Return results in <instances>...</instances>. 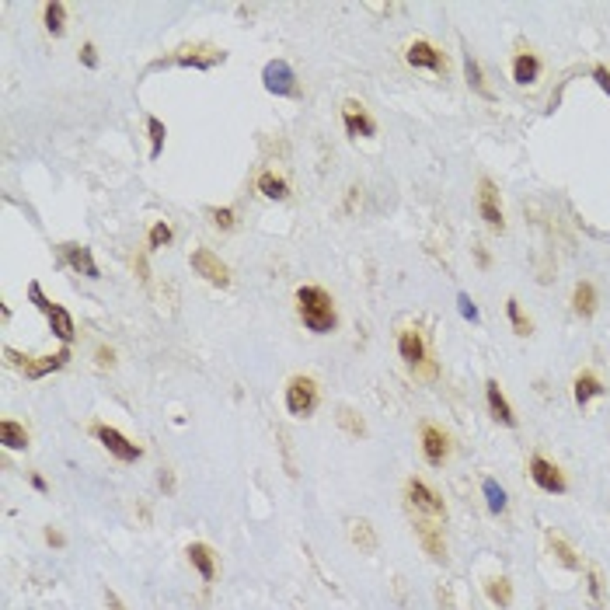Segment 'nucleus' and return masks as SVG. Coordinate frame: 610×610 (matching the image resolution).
Listing matches in <instances>:
<instances>
[{
	"instance_id": "obj_1",
	"label": "nucleus",
	"mask_w": 610,
	"mask_h": 610,
	"mask_svg": "<svg viewBox=\"0 0 610 610\" xmlns=\"http://www.w3.org/2000/svg\"><path fill=\"white\" fill-rule=\"evenodd\" d=\"M296 314H300L303 328L314 332V335H328V332H335V325H339L335 300H332V293L321 289V286H300V289H296Z\"/></svg>"
},
{
	"instance_id": "obj_2",
	"label": "nucleus",
	"mask_w": 610,
	"mask_h": 610,
	"mask_svg": "<svg viewBox=\"0 0 610 610\" xmlns=\"http://www.w3.org/2000/svg\"><path fill=\"white\" fill-rule=\"evenodd\" d=\"M4 356H8L11 367L22 370L29 380H42V377H49V374H56V370L67 367L70 349H60V353H53V356H22V353H15V349H4Z\"/></svg>"
},
{
	"instance_id": "obj_3",
	"label": "nucleus",
	"mask_w": 610,
	"mask_h": 610,
	"mask_svg": "<svg viewBox=\"0 0 610 610\" xmlns=\"http://www.w3.org/2000/svg\"><path fill=\"white\" fill-rule=\"evenodd\" d=\"M318 408V384L311 377H293L286 384V412L303 419V415H311Z\"/></svg>"
},
{
	"instance_id": "obj_4",
	"label": "nucleus",
	"mask_w": 610,
	"mask_h": 610,
	"mask_svg": "<svg viewBox=\"0 0 610 610\" xmlns=\"http://www.w3.org/2000/svg\"><path fill=\"white\" fill-rule=\"evenodd\" d=\"M223 60H227V53L216 49V46H182V49H175L171 56H164L157 67H164V63H182V67L209 70V67H216V63H223Z\"/></svg>"
},
{
	"instance_id": "obj_5",
	"label": "nucleus",
	"mask_w": 610,
	"mask_h": 610,
	"mask_svg": "<svg viewBox=\"0 0 610 610\" xmlns=\"http://www.w3.org/2000/svg\"><path fill=\"white\" fill-rule=\"evenodd\" d=\"M478 216L485 220L488 230H506V213H502V202H499V188L492 185V178H481L478 182Z\"/></svg>"
},
{
	"instance_id": "obj_6",
	"label": "nucleus",
	"mask_w": 610,
	"mask_h": 610,
	"mask_svg": "<svg viewBox=\"0 0 610 610\" xmlns=\"http://www.w3.org/2000/svg\"><path fill=\"white\" fill-rule=\"evenodd\" d=\"M91 433H95V436H98V443H102V447H105V450H109L115 460H122V464H133V460H140V454H143L136 443H129V440H126L119 429H112V426H105V422H95V426H91Z\"/></svg>"
},
{
	"instance_id": "obj_7",
	"label": "nucleus",
	"mask_w": 610,
	"mask_h": 610,
	"mask_svg": "<svg viewBox=\"0 0 610 610\" xmlns=\"http://www.w3.org/2000/svg\"><path fill=\"white\" fill-rule=\"evenodd\" d=\"M188 262H192V272L202 275L206 282H213V286H230V268H227V262H223L220 255H213L209 248H195Z\"/></svg>"
},
{
	"instance_id": "obj_8",
	"label": "nucleus",
	"mask_w": 610,
	"mask_h": 610,
	"mask_svg": "<svg viewBox=\"0 0 610 610\" xmlns=\"http://www.w3.org/2000/svg\"><path fill=\"white\" fill-rule=\"evenodd\" d=\"M530 478H533V485H537L540 492H551V495H565V492H568V481H565L561 467L551 464V460L540 457V454L530 457Z\"/></svg>"
},
{
	"instance_id": "obj_9",
	"label": "nucleus",
	"mask_w": 610,
	"mask_h": 610,
	"mask_svg": "<svg viewBox=\"0 0 610 610\" xmlns=\"http://www.w3.org/2000/svg\"><path fill=\"white\" fill-rule=\"evenodd\" d=\"M405 492H408V502L415 506V513H429V516H436V520H447V502H443L426 481L408 478Z\"/></svg>"
},
{
	"instance_id": "obj_10",
	"label": "nucleus",
	"mask_w": 610,
	"mask_h": 610,
	"mask_svg": "<svg viewBox=\"0 0 610 610\" xmlns=\"http://www.w3.org/2000/svg\"><path fill=\"white\" fill-rule=\"evenodd\" d=\"M262 84L272 95H286V98L296 95V74H293V67L286 60H268L265 70H262Z\"/></svg>"
},
{
	"instance_id": "obj_11",
	"label": "nucleus",
	"mask_w": 610,
	"mask_h": 610,
	"mask_svg": "<svg viewBox=\"0 0 610 610\" xmlns=\"http://www.w3.org/2000/svg\"><path fill=\"white\" fill-rule=\"evenodd\" d=\"M405 60L412 63V67H426V70H436V74H447V56L433 46V42H426V39H415L412 46H408V53H405Z\"/></svg>"
},
{
	"instance_id": "obj_12",
	"label": "nucleus",
	"mask_w": 610,
	"mask_h": 610,
	"mask_svg": "<svg viewBox=\"0 0 610 610\" xmlns=\"http://www.w3.org/2000/svg\"><path fill=\"white\" fill-rule=\"evenodd\" d=\"M415 533H419L422 551H426L433 561H443V565H447V540H443V530H440L436 523H429V520L415 516Z\"/></svg>"
},
{
	"instance_id": "obj_13",
	"label": "nucleus",
	"mask_w": 610,
	"mask_h": 610,
	"mask_svg": "<svg viewBox=\"0 0 610 610\" xmlns=\"http://www.w3.org/2000/svg\"><path fill=\"white\" fill-rule=\"evenodd\" d=\"M422 454H426V460H429L433 467H443V460L450 457V440H447V433L436 429L433 422L422 426Z\"/></svg>"
},
{
	"instance_id": "obj_14",
	"label": "nucleus",
	"mask_w": 610,
	"mask_h": 610,
	"mask_svg": "<svg viewBox=\"0 0 610 610\" xmlns=\"http://www.w3.org/2000/svg\"><path fill=\"white\" fill-rule=\"evenodd\" d=\"M342 122L349 136H377V122L367 115V109L360 102H346L342 105Z\"/></svg>"
},
{
	"instance_id": "obj_15",
	"label": "nucleus",
	"mask_w": 610,
	"mask_h": 610,
	"mask_svg": "<svg viewBox=\"0 0 610 610\" xmlns=\"http://www.w3.org/2000/svg\"><path fill=\"white\" fill-rule=\"evenodd\" d=\"M398 353H401V360L412 363V367H422V363L433 360L429 349H426V342H422V335H419V328H401V335H398Z\"/></svg>"
},
{
	"instance_id": "obj_16",
	"label": "nucleus",
	"mask_w": 610,
	"mask_h": 610,
	"mask_svg": "<svg viewBox=\"0 0 610 610\" xmlns=\"http://www.w3.org/2000/svg\"><path fill=\"white\" fill-rule=\"evenodd\" d=\"M60 255H63V262H67L74 272H81V275H88V279H98V265H95L91 248H84V244H63Z\"/></svg>"
},
{
	"instance_id": "obj_17",
	"label": "nucleus",
	"mask_w": 610,
	"mask_h": 610,
	"mask_svg": "<svg viewBox=\"0 0 610 610\" xmlns=\"http://www.w3.org/2000/svg\"><path fill=\"white\" fill-rule=\"evenodd\" d=\"M485 401H488V412L495 415V422H502V426H509V429L516 426V415H513V408H509V401H506L499 380H488V384H485Z\"/></svg>"
},
{
	"instance_id": "obj_18",
	"label": "nucleus",
	"mask_w": 610,
	"mask_h": 610,
	"mask_svg": "<svg viewBox=\"0 0 610 610\" xmlns=\"http://www.w3.org/2000/svg\"><path fill=\"white\" fill-rule=\"evenodd\" d=\"M572 311L579 318H593L596 314V286L589 279L575 282V289H572Z\"/></svg>"
},
{
	"instance_id": "obj_19",
	"label": "nucleus",
	"mask_w": 610,
	"mask_h": 610,
	"mask_svg": "<svg viewBox=\"0 0 610 610\" xmlns=\"http://www.w3.org/2000/svg\"><path fill=\"white\" fill-rule=\"evenodd\" d=\"M603 391H607V387H603V384H600V377H596V374H589V370H582V374L575 377V384H572L575 405H582V408H586L593 398H600Z\"/></svg>"
},
{
	"instance_id": "obj_20",
	"label": "nucleus",
	"mask_w": 610,
	"mask_h": 610,
	"mask_svg": "<svg viewBox=\"0 0 610 610\" xmlns=\"http://www.w3.org/2000/svg\"><path fill=\"white\" fill-rule=\"evenodd\" d=\"M349 540H353L360 551H367V554L377 551V530H374L370 520H363V516H353V520H349Z\"/></svg>"
},
{
	"instance_id": "obj_21",
	"label": "nucleus",
	"mask_w": 610,
	"mask_h": 610,
	"mask_svg": "<svg viewBox=\"0 0 610 610\" xmlns=\"http://www.w3.org/2000/svg\"><path fill=\"white\" fill-rule=\"evenodd\" d=\"M46 321H49V328H53V335L63 342V346H70L74 342V318H70V311L67 307H60V303H53V311L46 314Z\"/></svg>"
},
{
	"instance_id": "obj_22",
	"label": "nucleus",
	"mask_w": 610,
	"mask_h": 610,
	"mask_svg": "<svg viewBox=\"0 0 610 610\" xmlns=\"http://www.w3.org/2000/svg\"><path fill=\"white\" fill-rule=\"evenodd\" d=\"M188 561H192V568L202 575V582H213L216 579V561H213V551L206 547V544H188Z\"/></svg>"
},
{
	"instance_id": "obj_23",
	"label": "nucleus",
	"mask_w": 610,
	"mask_h": 610,
	"mask_svg": "<svg viewBox=\"0 0 610 610\" xmlns=\"http://www.w3.org/2000/svg\"><path fill=\"white\" fill-rule=\"evenodd\" d=\"M540 77V60L533 56V53H516V60H513V81L516 84H533Z\"/></svg>"
},
{
	"instance_id": "obj_24",
	"label": "nucleus",
	"mask_w": 610,
	"mask_h": 610,
	"mask_svg": "<svg viewBox=\"0 0 610 610\" xmlns=\"http://www.w3.org/2000/svg\"><path fill=\"white\" fill-rule=\"evenodd\" d=\"M0 443H4L8 450H25L29 447V429L15 419H4L0 422Z\"/></svg>"
},
{
	"instance_id": "obj_25",
	"label": "nucleus",
	"mask_w": 610,
	"mask_h": 610,
	"mask_svg": "<svg viewBox=\"0 0 610 610\" xmlns=\"http://www.w3.org/2000/svg\"><path fill=\"white\" fill-rule=\"evenodd\" d=\"M485 596H488L499 610H506V607H513V582H509L506 575H495V579L485 582Z\"/></svg>"
},
{
	"instance_id": "obj_26",
	"label": "nucleus",
	"mask_w": 610,
	"mask_h": 610,
	"mask_svg": "<svg viewBox=\"0 0 610 610\" xmlns=\"http://www.w3.org/2000/svg\"><path fill=\"white\" fill-rule=\"evenodd\" d=\"M42 22L49 29V35H63L67 32V4H60V0H49V4L42 8Z\"/></svg>"
},
{
	"instance_id": "obj_27",
	"label": "nucleus",
	"mask_w": 610,
	"mask_h": 610,
	"mask_svg": "<svg viewBox=\"0 0 610 610\" xmlns=\"http://www.w3.org/2000/svg\"><path fill=\"white\" fill-rule=\"evenodd\" d=\"M258 192L265 195V199H275V202H282L286 195H289V185L275 175V171H262L258 175Z\"/></svg>"
},
{
	"instance_id": "obj_28",
	"label": "nucleus",
	"mask_w": 610,
	"mask_h": 610,
	"mask_svg": "<svg viewBox=\"0 0 610 610\" xmlns=\"http://www.w3.org/2000/svg\"><path fill=\"white\" fill-rule=\"evenodd\" d=\"M547 547H551V554L565 565V568H572V572H579L582 568V561L575 558V551L568 547V540L565 537H558V533H547Z\"/></svg>"
},
{
	"instance_id": "obj_29",
	"label": "nucleus",
	"mask_w": 610,
	"mask_h": 610,
	"mask_svg": "<svg viewBox=\"0 0 610 610\" xmlns=\"http://www.w3.org/2000/svg\"><path fill=\"white\" fill-rule=\"evenodd\" d=\"M481 492H485V502H488V513H506V506H509V499H506V488L495 481V478H485L481 481Z\"/></svg>"
},
{
	"instance_id": "obj_30",
	"label": "nucleus",
	"mask_w": 610,
	"mask_h": 610,
	"mask_svg": "<svg viewBox=\"0 0 610 610\" xmlns=\"http://www.w3.org/2000/svg\"><path fill=\"white\" fill-rule=\"evenodd\" d=\"M506 314H509V325H513L516 335H530V332H533V321L520 311V300H516V296L506 300Z\"/></svg>"
},
{
	"instance_id": "obj_31",
	"label": "nucleus",
	"mask_w": 610,
	"mask_h": 610,
	"mask_svg": "<svg viewBox=\"0 0 610 610\" xmlns=\"http://www.w3.org/2000/svg\"><path fill=\"white\" fill-rule=\"evenodd\" d=\"M464 77H467V84H471L481 98H492V91H488V84H485V77H481V63H478L474 56L464 60Z\"/></svg>"
},
{
	"instance_id": "obj_32",
	"label": "nucleus",
	"mask_w": 610,
	"mask_h": 610,
	"mask_svg": "<svg viewBox=\"0 0 610 610\" xmlns=\"http://www.w3.org/2000/svg\"><path fill=\"white\" fill-rule=\"evenodd\" d=\"M335 419H339V426H342L349 436H367V422H363V419H360V415H356L349 405H342Z\"/></svg>"
},
{
	"instance_id": "obj_33",
	"label": "nucleus",
	"mask_w": 610,
	"mask_h": 610,
	"mask_svg": "<svg viewBox=\"0 0 610 610\" xmlns=\"http://www.w3.org/2000/svg\"><path fill=\"white\" fill-rule=\"evenodd\" d=\"M147 133H150V157L157 161L161 150H164V136H168V129H164V122H161L157 115H150V119H147Z\"/></svg>"
},
{
	"instance_id": "obj_34",
	"label": "nucleus",
	"mask_w": 610,
	"mask_h": 610,
	"mask_svg": "<svg viewBox=\"0 0 610 610\" xmlns=\"http://www.w3.org/2000/svg\"><path fill=\"white\" fill-rule=\"evenodd\" d=\"M171 237H175V230L164 223V220H157L154 227H150V234H147V244L157 251V248H164V244H171Z\"/></svg>"
},
{
	"instance_id": "obj_35",
	"label": "nucleus",
	"mask_w": 610,
	"mask_h": 610,
	"mask_svg": "<svg viewBox=\"0 0 610 610\" xmlns=\"http://www.w3.org/2000/svg\"><path fill=\"white\" fill-rule=\"evenodd\" d=\"M457 311H460V318L471 321V325L481 321V314H478V307H474V300H471L467 293H457Z\"/></svg>"
},
{
	"instance_id": "obj_36",
	"label": "nucleus",
	"mask_w": 610,
	"mask_h": 610,
	"mask_svg": "<svg viewBox=\"0 0 610 610\" xmlns=\"http://www.w3.org/2000/svg\"><path fill=\"white\" fill-rule=\"evenodd\" d=\"M29 300L35 303V307H39L42 314H49V311H53V300L42 293V286H39V282H29Z\"/></svg>"
},
{
	"instance_id": "obj_37",
	"label": "nucleus",
	"mask_w": 610,
	"mask_h": 610,
	"mask_svg": "<svg viewBox=\"0 0 610 610\" xmlns=\"http://www.w3.org/2000/svg\"><path fill=\"white\" fill-rule=\"evenodd\" d=\"M209 216H213V223H216L220 230H230V227L237 223V213H234V209H227V206H223V209H220V206H216V209H209Z\"/></svg>"
},
{
	"instance_id": "obj_38",
	"label": "nucleus",
	"mask_w": 610,
	"mask_h": 610,
	"mask_svg": "<svg viewBox=\"0 0 610 610\" xmlns=\"http://www.w3.org/2000/svg\"><path fill=\"white\" fill-rule=\"evenodd\" d=\"M589 600H593V607H603V579L596 568H589Z\"/></svg>"
},
{
	"instance_id": "obj_39",
	"label": "nucleus",
	"mask_w": 610,
	"mask_h": 610,
	"mask_svg": "<svg viewBox=\"0 0 610 610\" xmlns=\"http://www.w3.org/2000/svg\"><path fill=\"white\" fill-rule=\"evenodd\" d=\"M81 63L91 67V70L98 67V49H95V42H84V46H81Z\"/></svg>"
},
{
	"instance_id": "obj_40",
	"label": "nucleus",
	"mask_w": 610,
	"mask_h": 610,
	"mask_svg": "<svg viewBox=\"0 0 610 610\" xmlns=\"http://www.w3.org/2000/svg\"><path fill=\"white\" fill-rule=\"evenodd\" d=\"M133 272L140 282H150V268H147V258L143 255H133Z\"/></svg>"
},
{
	"instance_id": "obj_41",
	"label": "nucleus",
	"mask_w": 610,
	"mask_h": 610,
	"mask_svg": "<svg viewBox=\"0 0 610 610\" xmlns=\"http://www.w3.org/2000/svg\"><path fill=\"white\" fill-rule=\"evenodd\" d=\"M46 544L49 547H67V533L56 530V527H46Z\"/></svg>"
},
{
	"instance_id": "obj_42",
	"label": "nucleus",
	"mask_w": 610,
	"mask_h": 610,
	"mask_svg": "<svg viewBox=\"0 0 610 610\" xmlns=\"http://www.w3.org/2000/svg\"><path fill=\"white\" fill-rule=\"evenodd\" d=\"M593 77H596V84H600V88L610 95V70H607L603 63H596V67H593Z\"/></svg>"
},
{
	"instance_id": "obj_43",
	"label": "nucleus",
	"mask_w": 610,
	"mask_h": 610,
	"mask_svg": "<svg viewBox=\"0 0 610 610\" xmlns=\"http://www.w3.org/2000/svg\"><path fill=\"white\" fill-rule=\"evenodd\" d=\"M95 356H98V367H102V370H105V367H109V370L115 367V353H112V349L98 346V353H95Z\"/></svg>"
},
{
	"instance_id": "obj_44",
	"label": "nucleus",
	"mask_w": 610,
	"mask_h": 610,
	"mask_svg": "<svg viewBox=\"0 0 610 610\" xmlns=\"http://www.w3.org/2000/svg\"><path fill=\"white\" fill-rule=\"evenodd\" d=\"M105 607H109V610H126L122 600L115 596V589H109V586H105Z\"/></svg>"
},
{
	"instance_id": "obj_45",
	"label": "nucleus",
	"mask_w": 610,
	"mask_h": 610,
	"mask_svg": "<svg viewBox=\"0 0 610 610\" xmlns=\"http://www.w3.org/2000/svg\"><path fill=\"white\" fill-rule=\"evenodd\" d=\"M161 488H164L168 495L175 492V474H171V471H161Z\"/></svg>"
},
{
	"instance_id": "obj_46",
	"label": "nucleus",
	"mask_w": 610,
	"mask_h": 610,
	"mask_svg": "<svg viewBox=\"0 0 610 610\" xmlns=\"http://www.w3.org/2000/svg\"><path fill=\"white\" fill-rule=\"evenodd\" d=\"M32 488H35V492H46V478H39V474H32Z\"/></svg>"
}]
</instances>
